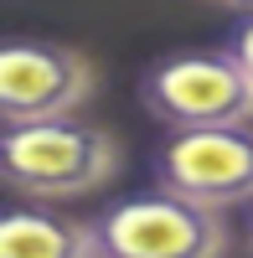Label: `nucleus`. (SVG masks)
Here are the masks:
<instances>
[{
	"instance_id": "obj_1",
	"label": "nucleus",
	"mask_w": 253,
	"mask_h": 258,
	"mask_svg": "<svg viewBox=\"0 0 253 258\" xmlns=\"http://www.w3.org/2000/svg\"><path fill=\"white\" fill-rule=\"evenodd\" d=\"M119 170V145L109 129L83 124L73 114L21 119L0 129V181L31 202L88 197Z\"/></svg>"
},
{
	"instance_id": "obj_2",
	"label": "nucleus",
	"mask_w": 253,
	"mask_h": 258,
	"mask_svg": "<svg viewBox=\"0 0 253 258\" xmlns=\"http://www.w3.org/2000/svg\"><path fill=\"white\" fill-rule=\"evenodd\" d=\"M98 253L109 258H217L227 253V227L222 212L181 197L171 186L135 191L114 207L88 217Z\"/></svg>"
},
{
	"instance_id": "obj_3",
	"label": "nucleus",
	"mask_w": 253,
	"mask_h": 258,
	"mask_svg": "<svg viewBox=\"0 0 253 258\" xmlns=\"http://www.w3.org/2000/svg\"><path fill=\"white\" fill-rule=\"evenodd\" d=\"M140 98L150 119L165 129L197 124H243L253 119V78L233 52H176L160 57L140 83Z\"/></svg>"
},
{
	"instance_id": "obj_4",
	"label": "nucleus",
	"mask_w": 253,
	"mask_h": 258,
	"mask_svg": "<svg viewBox=\"0 0 253 258\" xmlns=\"http://www.w3.org/2000/svg\"><path fill=\"white\" fill-rule=\"evenodd\" d=\"M155 181L212 212L253 202V124H197L171 129L155 150Z\"/></svg>"
},
{
	"instance_id": "obj_5",
	"label": "nucleus",
	"mask_w": 253,
	"mask_h": 258,
	"mask_svg": "<svg viewBox=\"0 0 253 258\" xmlns=\"http://www.w3.org/2000/svg\"><path fill=\"white\" fill-rule=\"evenodd\" d=\"M93 98V62L57 41H0V124L73 114Z\"/></svg>"
},
{
	"instance_id": "obj_6",
	"label": "nucleus",
	"mask_w": 253,
	"mask_h": 258,
	"mask_svg": "<svg viewBox=\"0 0 253 258\" xmlns=\"http://www.w3.org/2000/svg\"><path fill=\"white\" fill-rule=\"evenodd\" d=\"M93 227L41 202L0 207V258H93Z\"/></svg>"
},
{
	"instance_id": "obj_7",
	"label": "nucleus",
	"mask_w": 253,
	"mask_h": 258,
	"mask_svg": "<svg viewBox=\"0 0 253 258\" xmlns=\"http://www.w3.org/2000/svg\"><path fill=\"white\" fill-rule=\"evenodd\" d=\"M227 52H233L243 62V73L253 78V11H243V21L233 26V36H227Z\"/></svg>"
},
{
	"instance_id": "obj_8",
	"label": "nucleus",
	"mask_w": 253,
	"mask_h": 258,
	"mask_svg": "<svg viewBox=\"0 0 253 258\" xmlns=\"http://www.w3.org/2000/svg\"><path fill=\"white\" fill-rule=\"evenodd\" d=\"M217 6H227V11H253V0H217Z\"/></svg>"
},
{
	"instance_id": "obj_9",
	"label": "nucleus",
	"mask_w": 253,
	"mask_h": 258,
	"mask_svg": "<svg viewBox=\"0 0 253 258\" xmlns=\"http://www.w3.org/2000/svg\"><path fill=\"white\" fill-rule=\"evenodd\" d=\"M248 248H253V202H248Z\"/></svg>"
}]
</instances>
